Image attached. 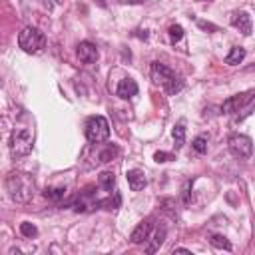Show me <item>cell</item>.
Masks as SVG:
<instances>
[{"label": "cell", "instance_id": "cell-23", "mask_svg": "<svg viewBox=\"0 0 255 255\" xmlns=\"http://www.w3.org/2000/svg\"><path fill=\"white\" fill-rule=\"evenodd\" d=\"M153 159H155L157 163H163V161L173 159V155H171V153H167V151H155V153H153Z\"/></svg>", "mask_w": 255, "mask_h": 255}, {"label": "cell", "instance_id": "cell-7", "mask_svg": "<svg viewBox=\"0 0 255 255\" xmlns=\"http://www.w3.org/2000/svg\"><path fill=\"white\" fill-rule=\"evenodd\" d=\"M227 145H229L231 155H235V157H239V159H247V157H251V153H253V141H251V137H247V135H243V133H233V135L229 137Z\"/></svg>", "mask_w": 255, "mask_h": 255}, {"label": "cell", "instance_id": "cell-1", "mask_svg": "<svg viewBox=\"0 0 255 255\" xmlns=\"http://www.w3.org/2000/svg\"><path fill=\"white\" fill-rule=\"evenodd\" d=\"M4 185H6V191H8L10 199L16 201V203H28L34 197V191H36L32 175H28L24 171H10L4 179Z\"/></svg>", "mask_w": 255, "mask_h": 255}, {"label": "cell", "instance_id": "cell-17", "mask_svg": "<svg viewBox=\"0 0 255 255\" xmlns=\"http://www.w3.org/2000/svg\"><path fill=\"white\" fill-rule=\"evenodd\" d=\"M171 135H173V141H175V147H181L183 143H185V126H183V122H179L175 128H173V131H171Z\"/></svg>", "mask_w": 255, "mask_h": 255}, {"label": "cell", "instance_id": "cell-22", "mask_svg": "<svg viewBox=\"0 0 255 255\" xmlns=\"http://www.w3.org/2000/svg\"><path fill=\"white\" fill-rule=\"evenodd\" d=\"M20 233L24 235V237H36L38 235V229H36V225H32V223H28V221H24V223H20Z\"/></svg>", "mask_w": 255, "mask_h": 255}, {"label": "cell", "instance_id": "cell-10", "mask_svg": "<svg viewBox=\"0 0 255 255\" xmlns=\"http://www.w3.org/2000/svg\"><path fill=\"white\" fill-rule=\"evenodd\" d=\"M151 229H153V223L149 221V219H145V221H141V223H137V227L131 231V235H129V239H131V243H135V245H139V243H143V241H147L149 239V235H151Z\"/></svg>", "mask_w": 255, "mask_h": 255}, {"label": "cell", "instance_id": "cell-3", "mask_svg": "<svg viewBox=\"0 0 255 255\" xmlns=\"http://www.w3.org/2000/svg\"><path fill=\"white\" fill-rule=\"evenodd\" d=\"M255 108V90L253 92H245V94H237L227 98L221 104V112L235 116V120H243L245 116L251 114V110Z\"/></svg>", "mask_w": 255, "mask_h": 255}, {"label": "cell", "instance_id": "cell-16", "mask_svg": "<svg viewBox=\"0 0 255 255\" xmlns=\"http://www.w3.org/2000/svg\"><path fill=\"white\" fill-rule=\"evenodd\" d=\"M98 183H100V187H104L106 191H112V189H114V185H116V177H114V173H112V171H104V173H100Z\"/></svg>", "mask_w": 255, "mask_h": 255}, {"label": "cell", "instance_id": "cell-9", "mask_svg": "<svg viewBox=\"0 0 255 255\" xmlns=\"http://www.w3.org/2000/svg\"><path fill=\"white\" fill-rule=\"evenodd\" d=\"M231 26L233 28H237L241 34H245V36H249L251 34V16L247 14V12H243V10H235L233 14H231Z\"/></svg>", "mask_w": 255, "mask_h": 255}, {"label": "cell", "instance_id": "cell-25", "mask_svg": "<svg viewBox=\"0 0 255 255\" xmlns=\"http://www.w3.org/2000/svg\"><path fill=\"white\" fill-rule=\"evenodd\" d=\"M199 28H203V30H211V32L217 30V28H215L213 24H209V22H199Z\"/></svg>", "mask_w": 255, "mask_h": 255}, {"label": "cell", "instance_id": "cell-13", "mask_svg": "<svg viewBox=\"0 0 255 255\" xmlns=\"http://www.w3.org/2000/svg\"><path fill=\"white\" fill-rule=\"evenodd\" d=\"M165 233H167V229L161 225V227H155V231H153V235H151V243L145 247V251L147 253H155L159 247H161V243L165 241Z\"/></svg>", "mask_w": 255, "mask_h": 255}, {"label": "cell", "instance_id": "cell-28", "mask_svg": "<svg viewBox=\"0 0 255 255\" xmlns=\"http://www.w3.org/2000/svg\"><path fill=\"white\" fill-rule=\"evenodd\" d=\"M96 2H98V4L102 6V8H106V2H104V0H96Z\"/></svg>", "mask_w": 255, "mask_h": 255}, {"label": "cell", "instance_id": "cell-19", "mask_svg": "<svg viewBox=\"0 0 255 255\" xmlns=\"http://www.w3.org/2000/svg\"><path fill=\"white\" fill-rule=\"evenodd\" d=\"M209 243H211L213 247H217V249L231 251V243H229L227 237H223V235H211V237H209Z\"/></svg>", "mask_w": 255, "mask_h": 255}, {"label": "cell", "instance_id": "cell-20", "mask_svg": "<svg viewBox=\"0 0 255 255\" xmlns=\"http://www.w3.org/2000/svg\"><path fill=\"white\" fill-rule=\"evenodd\" d=\"M167 34H169L171 44H175V42H179V40L183 38V28H181L179 24H171L169 30H167Z\"/></svg>", "mask_w": 255, "mask_h": 255}, {"label": "cell", "instance_id": "cell-14", "mask_svg": "<svg viewBox=\"0 0 255 255\" xmlns=\"http://www.w3.org/2000/svg\"><path fill=\"white\" fill-rule=\"evenodd\" d=\"M118 153H120V149H118L116 145H104V147H100V151H98L96 163H108V161H112Z\"/></svg>", "mask_w": 255, "mask_h": 255}, {"label": "cell", "instance_id": "cell-24", "mask_svg": "<svg viewBox=\"0 0 255 255\" xmlns=\"http://www.w3.org/2000/svg\"><path fill=\"white\" fill-rule=\"evenodd\" d=\"M189 185H191V183L187 181L185 187H183V195H181V197H183V203H189Z\"/></svg>", "mask_w": 255, "mask_h": 255}, {"label": "cell", "instance_id": "cell-8", "mask_svg": "<svg viewBox=\"0 0 255 255\" xmlns=\"http://www.w3.org/2000/svg\"><path fill=\"white\" fill-rule=\"evenodd\" d=\"M76 54H78V58H80L82 64H94L98 60V48L92 42H88V40H84V42L78 44Z\"/></svg>", "mask_w": 255, "mask_h": 255}, {"label": "cell", "instance_id": "cell-12", "mask_svg": "<svg viewBox=\"0 0 255 255\" xmlns=\"http://www.w3.org/2000/svg\"><path fill=\"white\" fill-rule=\"evenodd\" d=\"M126 177H128V185H129L131 191H139V189H143L145 183H147L145 173H143L141 169H129V171L126 173Z\"/></svg>", "mask_w": 255, "mask_h": 255}, {"label": "cell", "instance_id": "cell-21", "mask_svg": "<svg viewBox=\"0 0 255 255\" xmlns=\"http://www.w3.org/2000/svg\"><path fill=\"white\" fill-rule=\"evenodd\" d=\"M191 147H193L197 153H205V151H207V137H205V135H197V137L193 139Z\"/></svg>", "mask_w": 255, "mask_h": 255}, {"label": "cell", "instance_id": "cell-27", "mask_svg": "<svg viewBox=\"0 0 255 255\" xmlns=\"http://www.w3.org/2000/svg\"><path fill=\"white\" fill-rule=\"evenodd\" d=\"M173 253H189V249H183V247H179V249H173Z\"/></svg>", "mask_w": 255, "mask_h": 255}, {"label": "cell", "instance_id": "cell-11", "mask_svg": "<svg viewBox=\"0 0 255 255\" xmlns=\"http://www.w3.org/2000/svg\"><path fill=\"white\" fill-rule=\"evenodd\" d=\"M116 94H118L122 100L133 98V96L137 94V84H135V80H131V78L120 80V84H118V88H116Z\"/></svg>", "mask_w": 255, "mask_h": 255}, {"label": "cell", "instance_id": "cell-4", "mask_svg": "<svg viewBox=\"0 0 255 255\" xmlns=\"http://www.w3.org/2000/svg\"><path fill=\"white\" fill-rule=\"evenodd\" d=\"M34 147V131L30 128H14L10 135V153L12 157H24Z\"/></svg>", "mask_w": 255, "mask_h": 255}, {"label": "cell", "instance_id": "cell-2", "mask_svg": "<svg viewBox=\"0 0 255 255\" xmlns=\"http://www.w3.org/2000/svg\"><path fill=\"white\" fill-rule=\"evenodd\" d=\"M149 76L153 80L155 86L163 88L169 96H175L177 92L183 90V80L165 64L161 62H151V68H149Z\"/></svg>", "mask_w": 255, "mask_h": 255}, {"label": "cell", "instance_id": "cell-5", "mask_svg": "<svg viewBox=\"0 0 255 255\" xmlns=\"http://www.w3.org/2000/svg\"><path fill=\"white\" fill-rule=\"evenodd\" d=\"M44 44H46L44 34H42L38 28H34V26H26V28L18 34V46H20L26 54H36V52H40V50L44 48Z\"/></svg>", "mask_w": 255, "mask_h": 255}, {"label": "cell", "instance_id": "cell-18", "mask_svg": "<svg viewBox=\"0 0 255 255\" xmlns=\"http://www.w3.org/2000/svg\"><path fill=\"white\" fill-rule=\"evenodd\" d=\"M66 195V187H46L44 189V197L52 199V201H60Z\"/></svg>", "mask_w": 255, "mask_h": 255}, {"label": "cell", "instance_id": "cell-6", "mask_svg": "<svg viewBox=\"0 0 255 255\" xmlns=\"http://www.w3.org/2000/svg\"><path fill=\"white\" fill-rule=\"evenodd\" d=\"M110 137V124L104 116H92L86 122V139L90 143H104Z\"/></svg>", "mask_w": 255, "mask_h": 255}, {"label": "cell", "instance_id": "cell-15", "mask_svg": "<svg viewBox=\"0 0 255 255\" xmlns=\"http://www.w3.org/2000/svg\"><path fill=\"white\" fill-rule=\"evenodd\" d=\"M245 48H241V46H235V48H231V52L225 56V64H229V66H235V64H241L243 60H245Z\"/></svg>", "mask_w": 255, "mask_h": 255}, {"label": "cell", "instance_id": "cell-26", "mask_svg": "<svg viewBox=\"0 0 255 255\" xmlns=\"http://www.w3.org/2000/svg\"><path fill=\"white\" fill-rule=\"evenodd\" d=\"M124 4H141L143 0H122Z\"/></svg>", "mask_w": 255, "mask_h": 255}]
</instances>
